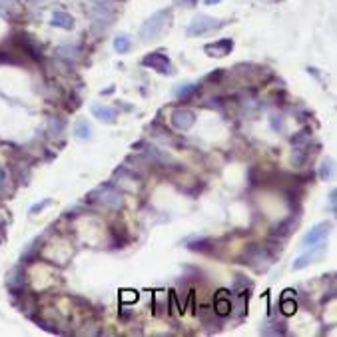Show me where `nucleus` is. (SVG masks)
I'll return each instance as SVG.
<instances>
[{
  "label": "nucleus",
  "instance_id": "1",
  "mask_svg": "<svg viewBox=\"0 0 337 337\" xmlns=\"http://www.w3.org/2000/svg\"><path fill=\"white\" fill-rule=\"evenodd\" d=\"M170 22H172V8H164V10H158L156 14H152L140 28L142 42H152V40L160 38L166 32V28L170 26Z\"/></svg>",
  "mask_w": 337,
  "mask_h": 337
},
{
  "label": "nucleus",
  "instance_id": "2",
  "mask_svg": "<svg viewBox=\"0 0 337 337\" xmlns=\"http://www.w3.org/2000/svg\"><path fill=\"white\" fill-rule=\"evenodd\" d=\"M88 200L108 207V209H120L122 207V194L112 184H102L88 194Z\"/></svg>",
  "mask_w": 337,
  "mask_h": 337
},
{
  "label": "nucleus",
  "instance_id": "3",
  "mask_svg": "<svg viewBox=\"0 0 337 337\" xmlns=\"http://www.w3.org/2000/svg\"><path fill=\"white\" fill-rule=\"evenodd\" d=\"M224 22L218 18H212V16H206V14H198L192 18V22L187 24V36H204L212 30H218L222 28Z\"/></svg>",
  "mask_w": 337,
  "mask_h": 337
},
{
  "label": "nucleus",
  "instance_id": "4",
  "mask_svg": "<svg viewBox=\"0 0 337 337\" xmlns=\"http://www.w3.org/2000/svg\"><path fill=\"white\" fill-rule=\"evenodd\" d=\"M142 66L146 68H152L164 76H172L174 74V66H172V62L170 58H168L166 54H160V52H152V54H146L142 58Z\"/></svg>",
  "mask_w": 337,
  "mask_h": 337
},
{
  "label": "nucleus",
  "instance_id": "5",
  "mask_svg": "<svg viewBox=\"0 0 337 337\" xmlns=\"http://www.w3.org/2000/svg\"><path fill=\"white\" fill-rule=\"evenodd\" d=\"M325 251H327V247H325V243L323 242H319V243H313L305 254H301L296 262H293V269H303V267H307L309 263H313V262H318V260H321L323 256H325Z\"/></svg>",
  "mask_w": 337,
  "mask_h": 337
},
{
  "label": "nucleus",
  "instance_id": "6",
  "mask_svg": "<svg viewBox=\"0 0 337 337\" xmlns=\"http://www.w3.org/2000/svg\"><path fill=\"white\" fill-rule=\"evenodd\" d=\"M170 120H172V126H174L176 130L187 132L196 124V112L194 110H187V108H178V110L172 112Z\"/></svg>",
  "mask_w": 337,
  "mask_h": 337
},
{
  "label": "nucleus",
  "instance_id": "7",
  "mask_svg": "<svg viewBox=\"0 0 337 337\" xmlns=\"http://www.w3.org/2000/svg\"><path fill=\"white\" fill-rule=\"evenodd\" d=\"M333 224L331 222H321L318 225H313L307 234L303 236V245H313V243H319L323 242L327 236H329V231H331Z\"/></svg>",
  "mask_w": 337,
  "mask_h": 337
},
{
  "label": "nucleus",
  "instance_id": "8",
  "mask_svg": "<svg viewBox=\"0 0 337 337\" xmlns=\"http://www.w3.org/2000/svg\"><path fill=\"white\" fill-rule=\"evenodd\" d=\"M234 48V42L229 38H222L218 42H212V44H206V54L207 56H214V58H222V56H227Z\"/></svg>",
  "mask_w": 337,
  "mask_h": 337
},
{
  "label": "nucleus",
  "instance_id": "9",
  "mask_svg": "<svg viewBox=\"0 0 337 337\" xmlns=\"http://www.w3.org/2000/svg\"><path fill=\"white\" fill-rule=\"evenodd\" d=\"M92 114L96 116V120L104 122V124H114L118 118V110L110 108V106H104V104H94L92 106Z\"/></svg>",
  "mask_w": 337,
  "mask_h": 337
},
{
  "label": "nucleus",
  "instance_id": "10",
  "mask_svg": "<svg viewBox=\"0 0 337 337\" xmlns=\"http://www.w3.org/2000/svg\"><path fill=\"white\" fill-rule=\"evenodd\" d=\"M52 26L64 28V30H72L74 28V18L68 12H54L52 16Z\"/></svg>",
  "mask_w": 337,
  "mask_h": 337
},
{
  "label": "nucleus",
  "instance_id": "11",
  "mask_svg": "<svg viewBox=\"0 0 337 337\" xmlns=\"http://www.w3.org/2000/svg\"><path fill=\"white\" fill-rule=\"evenodd\" d=\"M132 48V40L130 36H126V34H120L114 38V50L120 52V54H126V52H130Z\"/></svg>",
  "mask_w": 337,
  "mask_h": 337
},
{
  "label": "nucleus",
  "instance_id": "12",
  "mask_svg": "<svg viewBox=\"0 0 337 337\" xmlns=\"http://www.w3.org/2000/svg\"><path fill=\"white\" fill-rule=\"evenodd\" d=\"M194 92H196V84H192V82H187V84H180V86H176V90H174V94H176L180 100L187 98L189 94H194Z\"/></svg>",
  "mask_w": 337,
  "mask_h": 337
},
{
  "label": "nucleus",
  "instance_id": "13",
  "mask_svg": "<svg viewBox=\"0 0 337 337\" xmlns=\"http://www.w3.org/2000/svg\"><path fill=\"white\" fill-rule=\"evenodd\" d=\"M74 134H76V138H80V140H88L90 134H92L90 124H88V122H78L76 128H74Z\"/></svg>",
  "mask_w": 337,
  "mask_h": 337
},
{
  "label": "nucleus",
  "instance_id": "14",
  "mask_svg": "<svg viewBox=\"0 0 337 337\" xmlns=\"http://www.w3.org/2000/svg\"><path fill=\"white\" fill-rule=\"evenodd\" d=\"M216 311L220 313V315H227L229 311H231V301L227 300V298H218L216 300Z\"/></svg>",
  "mask_w": 337,
  "mask_h": 337
},
{
  "label": "nucleus",
  "instance_id": "15",
  "mask_svg": "<svg viewBox=\"0 0 337 337\" xmlns=\"http://www.w3.org/2000/svg\"><path fill=\"white\" fill-rule=\"evenodd\" d=\"M148 154H150V158H156V160L166 162V164L172 160L168 152H164V150H160V148H154V146H148Z\"/></svg>",
  "mask_w": 337,
  "mask_h": 337
},
{
  "label": "nucleus",
  "instance_id": "16",
  "mask_svg": "<svg viewBox=\"0 0 337 337\" xmlns=\"http://www.w3.org/2000/svg\"><path fill=\"white\" fill-rule=\"evenodd\" d=\"M138 291H134V289H124L122 293H120V301H124V303H134V301H138Z\"/></svg>",
  "mask_w": 337,
  "mask_h": 337
},
{
  "label": "nucleus",
  "instance_id": "17",
  "mask_svg": "<svg viewBox=\"0 0 337 337\" xmlns=\"http://www.w3.org/2000/svg\"><path fill=\"white\" fill-rule=\"evenodd\" d=\"M331 174H333V162H331V160H323V164H321V172H319V178H321V180H329Z\"/></svg>",
  "mask_w": 337,
  "mask_h": 337
},
{
  "label": "nucleus",
  "instance_id": "18",
  "mask_svg": "<svg viewBox=\"0 0 337 337\" xmlns=\"http://www.w3.org/2000/svg\"><path fill=\"white\" fill-rule=\"evenodd\" d=\"M50 204H52V200H50V198H46L44 202H40V204H34V206L30 207V214H38V212H42V209L48 207Z\"/></svg>",
  "mask_w": 337,
  "mask_h": 337
},
{
  "label": "nucleus",
  "instance_id": "19",
  "mask_svg": "<svg viewBox=\"0 0 337 337\" xmlns=\"http://www.w3.org/2000/svg\"><path fill=\"white\" fill-rule=\"evenodd\" d=\"M293 311H296V301H285L283 303V313L285 315H291Z\"/></svg>",
  "mask_w": 337,
  "mask_h": 337
},
{
  "label": "nucleus",
  "instance_id": "20",
  "mask_svg": "<svg viewBox=\"0 0 337 337\" xmlns=\"http://www.w3.org/2000/svg\"><path fill=\"white\" fill-rule=\"evenodd\" d=\"M176 4H182V6H187V8H192V6H196V2L198 0H174Z\"/></svg>",
  "mask_w": 337,
  "mask_h": 337
},
{
  "label": "nucleus",
  "instance_id": "21",
  "mask_svg": "<svg viewBox=\"0 0 337 337\" xmlns=\"http://www.w3.org/2000/svg\"><path fill=\"white\" fill-rule=\"evenodd\" d=\"M329 206H331V214H335V189H331L329 194Z\"/></svg>",
  "mask_w": 337,
  "mask_h": 337
},
{
  "label": "nucleus",
  "instance_id": "22",
  "mask_svg": "<svg viewBox=\"0 0 337 337\" xmlns=\"http://www.w3.org/2000/svg\"><path fill=\"white\" fill-rule=\"evenodd\" d=\"M4 178H6V172L2 170V168H0V184H2V182H4Z\"/></svg>",
  "mask_w": 337,
  "mask_h": 337
},
{
  "label": "nucleus",
  "instance_id": "23",
  "mask_svg": "<svg viewBox=\"0 0 337 337\" xmlns=\"http://www.w3.org/2000/svg\"><path fill=\"white\" fill-rule=\"evenodd\" d=\"M218 2H222V0H206V4H218Z\"/></svg>",
  "mask_w": 337,
  "mask_h": 337
}]
</instances>
